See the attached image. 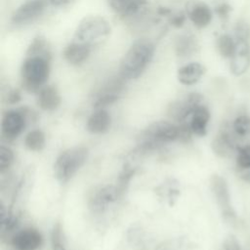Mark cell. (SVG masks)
Masks as SVG:
<instances>
[{
  "mask_svg": "<svg viewBox=\"0 0 250 250\" xmlns=\"http://www.w3.org/2000/svg\"><path fill=\"white\" fill-rule=\"evenodd\" d=\"M155 53L154 44L148 39H138L123 56L119 74L125 80L137 79L145 72L153 59Z\"/></svg>",
  "mask_w": 250,
  "mask_h": 250,
  "instance_id": "1",
  "label": "cell"
},
{
  "mask_svg": "<svg viewBox=\"0 0 250 250\" xmlns=\"http://www.w3.org/2000/svg\"><path fill=\"white\" fill-rule=\"evenodd\" d=\"M179 127L169 121H155L146 128L138 138V146L134 153L143 156L159 149L164 145L178 141Z\"/></svg>",
  "mask_w": 250,
  "mask_h": 250,
  "instance_id": "2",
  "label": "cell"
},
{
  "mask_svg": "<svg viewBox=\"0 0 250 250\" xmlns=\"http://www.w3.org/2000/svg\"><path fill=\"white\" fill-rule=\"evenodd\" d=\"M51 59L42 56H25L21 66V80L23 89L37 93L45 86L50 75Z\"/></svg>",
  "mask_w": 250,
  "mask_h": 250,
  "instance_id": "3",
  "label": "cell"
},
{
  "mask_svg": "<svg viewBox=\"0 0 250 250\" xmlns=\"http://www.w3.org/2000/svg\"><path fill=\"white\" fill-rule=\"evenodd\" d=\"M87 157L88 149L84 146H74L63 150L53 166L55 178L61 184L67 183L85 164Z\"/></svg>",
  "mask_w": 250,
  "mask_h": 250,
  "instance_id": "4",
  "label": "cell"
},
{
  "mask_svg": "<svg viewBox=\"0 0 250 250\" xmlns=\"http://www.w3.org/2000/svg\"><path fill=\"white\" fill-rule=\"evenodd\" d=\"M111 31L109 22L101 16H87L76 26L74 38L89 45L100 43L104 40Z\"/></svg>",
  "mask_w": 250,
  "mask_h": 250,
  "instance_id": "5",
  "label": "cell"
},
{
  "mask_svg": "<svg viewBox=\"0 0 250 250\" xmlns=\"http://www.w3.org/2000/svg\"><path fill=\"white\" fill-rule=\"evenodd\" d=\"M210 188L224 220L228 223H234L237 216L232 208L229 186L225 178L220 175H213L210 178Z\"/></svg>",
  "mask_w": 250,
  "mask_h": 250,
  "instance_id": "6",
  "label": "cell"
},
{
  "mask_svg": "<svg viewBox=\"0 0 250 250\" xmlns=\"http://www.w3.org/2000/svg\"><path fill=\"white\" fill-rule=\"evenodd\" d=\"M238 137L233 132L231 125H224L211 143L213 152L222 158L235 156L238 146Z\"/></svg>",
  "mask_w": 250,
  "mask_h": 250,
  "instance_id": "7",
  "label": "cell"
},
{
  "mask_svg": "<svg viewBox=\"0 0 250 250\" xmlns=\"http://www.w3.org/2000/svg\"><path fill=\"white\" fill-rule=\"evenodd\" d=\"M47 8V0H25L13 13L12 21L16 25L28 24L42 16Z\"/></svg>",
  "mask_w": 250,
  "mask_h": 250,
  "instance_id": "8",
  "label": "cell"
},
{
  "mask_svg": "<svg viewBox=\"0 0 250 250\" xmlns=\"http://www.w3.org/2000/svg\"><path fill=\"white\" fill-rule=\"evenodd\" d=\"M203 97L199 93H190L182 101H177L172 103L168 108L169 116L182 123L187 121L188 118L191 115L193 110L202 104Z\"/></svg>",
  "mask_w": 250,
  "mask_h": 250,
  "instance_id": "9",
  "label": "cell"
},
{
  "mask_svg": "<svg viewBox=\"0 0 250 250\" xmlns=\"http://www.w3.org/2000/svg\"><path fill=\"white\" fill-rule=\"evenodd\" d=\"M118 199H120L116 187L112 185L99 188L89 200V209L93 214L105 213Z\"/></svg>",
  "mask_w": 250,
  "mask_h": 250,
  "instance_id": "10",
  "label": "cell"
},
{
  "mask_svg": "<svg viewBox=\"0 0 250 250\" xmlns=\"http://www.w3.org/2000/svg\"><path fill=\"white\" fill-rule=\"evenodd\" d=\"M25 113L22 110L12 109L3 114L1 121V132L8 141L17 139L25 126Z\"/></svg>",
  "mask_w": 250,
  "mask_h": 250,
  "instance_id": "11",
  "label": "cell"
},
{
  "mask_svg": "<svg viewBox=\"0 0 250 250\" xmlns=\"http://www.w3.org/2000/svg\"><path fill=\"white\" fill-rule=\"evenodd\" d=\"M235 50L230 58L229 70L234 76L243 75L250 66L249 40H235Z\"/></svg>",
  "mask_w": 250,
  "mask_h": 250,
  "instance_id": "12",
  "label": "cell"
},
{
  "mask_svg": "<svg viewBox=\"0 0 250 250\" xmlns=\"http://www.w3.org/2000/svg\"><path fill=\"white\" fill-rule=\"evenodd\" d=\"M11 242L18 250H37L41 247L43 238L37 229L27 228L14 234Z\"/></svg>",
  "mask_w": 250,
  "mask_h": 250,
  "instance_id": "13",
  "label": "cell"
},
{
  "mask_svg": "<svg viewBox=\"0 0 250 250\" xmlns=\"http://www.w3.org/2000/svg\"><path fill=\"white\" fill-rule=\"evenodd\" d=\"M187 15L189 21L197 28H204L212 21L213 12L210 7L202 1H191L187 5Z\"/></svg>",
  "mask_w": 250,
  "mask_h": 250,
  "instance_id": "14",
  "label": "cell"
},
{
  "mask_svg": "<svg viewBox=\"0 0 250 250\" xmlns=\"http://www.w3.org/2000/svg\"><path fill=\"white\" fill-rule=\"evenodd\" d=\"M110 9L122 18L139 15L147 5V0H108Z\"/></svg>",
  "mask_w": 250,
  "mask_h": 250,
  "instance_id": "15",
  "label": "cell"
},
{
  "mask_svg": "<svg viewBox=\"0 0 250 250\" xmlns=\"http://www.w3.org/2000/svg\"><path fill=\"white\" fill-rule=\"evenodd\" d=\"M90 54L91 45L76 40L69 43L63 50V58L71 65H81L88 60Z\"/></svg>",
  "mask_w": 250,
  "mask_h": 250,
  "instance_id": "16",
  "label": "cell"
},
{
  "mask_svg": "<svg viewBox=\"0 0 250 250\" xmlns=\"http://www.w3.org/2000/svg\"><path fill=\"white\" fill-rule=\"evenodd\" d=\"M206 68L203 64L197 62L187 63L178 68V81L185 86H191L196 84L204 75Z\"/></svg>",
  "mask_w": 250,
  "mask_h": 250,
  "instance_id": "17",
  "label": "cell"
},
{
  "mask_svg": "<svg viewBox=\"0 0 250 250\" xmlns=\"http://www.w3.org/2000/svg\"><path fill=\"white\" fill-rule=\"evenodd\" d=\"M61 102L60 92L54 85H45L37 92V104L43 110H56L60 106Z\"/></svg>",
  "mask_w": 250,
  "mask_h": 250,
  "instance_id": "18",
  "label": "cell"
},
{
  "mask_svg": "<svg viewBox=\"0 0 250 250\" xmlns=\"http://www.w3.org/2000/svg\"><path fill=\"white\" fill-rule=\"evenodd\" d=\"M138 158L139 157L137 155H135L134 153H131L129 158L124 162L122 170L118 175L115 187L120 198H122V196L126 192L129 187V184L138 169L136 165V159Z\"/></svg>",
  "mask_w": 250,
  "mask_h": 250,
  "instance_id": "19",
  "label": "cell"
},
{
  "mask_svg": "<svg viewBox=\"0 0 250 250\" xmlns=\"http://www.w3.org/2000/svg\"><path fill=\"white\" fill-rule=\"evenodd\" d=\"M210 120V111L207 106L200 104L189 116V125L194 135L204 137L207 134V126Z\"/></svg>",
  "mask_w": 250,
  "mask_h": 250,
  "instance_id": "20",
  "label": "cell"
},
{
  "mask_svg": "<svg viewBox=\"0 0 250 250\" xmlns=\"http://www.w3.org/2000/svg\"><path fill=\"white\" fill-rule=\"evenodd\" d=\"M110 123V114L105 109H96L87 120V130L92 134H104L109 129Z\"/></svg>",
  "mask_w": 250,
  "mask_h": 250,
  "instance_id": "21",
  "label": "cell"
},
{
  "mask_svg": "<svg viewBox=\"0 0 250 250\" xmlns=\"http://www.w3.org/2000/svg\"><path fill=\"white\" fill-rule=\"evenodd\" d=\"M155 193L161 199L165 200L169 206H173L181 193L179 182L176 179L168 178L155 188Z\"/></svg>",
  "mask_w": 250,
  "mask_h": 250,
  "instance_id": "22",
  "label": "cell"
},
{
  "mask_svg": "<svg viewBox=\"0 0 250 250\" xmlns=\"http://www.w3.org/2000/svg\"><path fill=\"white\" fill-rule=\"evenodd\" d=\"M128 243L135 249L145 250L150 245L151 238L139 225H132L126 232Z\"/></svg>",
  "mask_w": 250,
  "mask_h": 250,
  "instance_id": "23",
  "label": "cell"
},
{
  "mask_svg": "<svg viewBox=\"0 0 250 250\" xmlns=\"http://www.w3.org/2000/svg\"><path fill=\"white\" fill-rule=\"evenodd\" d=\"M236 167L239 170L241 177L250 181V145L239 146L235 153Z\"/></svg>",
  "mask_w": 250,
  "mask_h": 250,
  "instance_id": "24",
  "label": "cell"
},
{
  "mask_svg": "<svg viewBox=\"0 0 250 250\" xmlns=\"http://www.w3.org/2000/svg\"><path fill=\"white\" fill-rule=\"evenodd\" d=\"M42 56L51 59L52 52H51V47L49 45V42L47 39L42 36V35H37L32 39L30 42L25 56Z\"/></svg>",
  "mask_w": 250,
  "mask_h": 250,
  "instance_id": "25",
  "label": "cell"
},
{
  "mask_svg": "<svg viewBox=\"0 0 250 250\" xmlns=\"http://www.w3.org/2000/svg\"><path fill=\"white\" fill-rule=\"evenodd\" d=\"M236 41L229 34H221L216 40V47L221 57L230 59L235 50Z\"/></svg>",
  "mask_w": 250,
  "mask_h": 250,
  "instance_id": "26",
  "label": "cell"
},
{
  "mask_svg": "<svg viewBox=\"0 0 250 250\" xmlns=\"http://www.w3.org/2000/svg\"><path fill=\"white\" fill-rule=\"evenodd\" d=\"M195 39L196 38L188 34L179 36L176 43V51L178 56L187 57L194 53L195 49L197 48V43Z\"/></svg>",
  "mask_w": 250,
  "mask_h": 250,
  "instance_id": "27",
  "label": "cell"
},
{
  "mask_svg": "<svg viewBox=\"0 0 250 250\" xmlns=\"http://www.w3.org/2000/svg\"><path fill=\"white\" fill-rule=\"evenodd\" d=\"M45 134L39 129L30 131L24 138V145L31 151L42 150L45 146Z\"/></svg>",
  "mask_w": 250,
  "mask_h": 250,
  "instance_id": "28",
  "label": "cell"
},
{
  "mask_svg": "<svg viewBox=\"0 0 250 250\" xmlns=\"http://www.w3.org/2000/svg\"><path fill=\"white\" fill-rule=\"evenodd\" d=\"M231 128L239 138H245L250 135V116L246 113L237 115L231 123Z\"/></svg>",
  "mask_w": 250,
  "mask_h": 250,
  "instance_id": "29",
  "label": "cell"
},
{
  "mask_svg": "<svg viewBox=\"0 0 250 250\" xmlns=\"http://www.w3.org/2000/svg\"><path fill=\"white\" fill-rule=\"evenodd\" d=\"M17 218L13 216V214L6 210L3 205H1L0 208V226H1V231L8 232L13 230L17 227Z\"/></svg>",
  "mask_w": 250,
  "mask_h": 250,
  "instance_id": "30",
  "label": "cell"
},
{
  "mask_svg": "<svg viewBox=\"0 0 250 250\" xmlns=\"http://www.w3.org/2000/svg\"><path fill=\"white\" fill-rule=\"evenodd\" d=\"M14 162V153L13 151L5 146H0V171L4 172L10 168L12 163Z\"/></svg>",
  "mask_w": 250,
  "mask_h": 250,
  "instance_id": "31",
  "label": "cell"
},
{
  "mask_svg": "<svg viewBox=\"0 0 250 250\" xmlns=\"http://www.w3.org/2000/svg\"><path fill=\"white\" fill-rule=\"evenodd\" d=\"M51 241H52V250H66L62 242V228L59 224H57L53 228L52 234H51Z\"/></svg>",
  "mask_w": 250,
  "mask_h": 250,
  "instance_id": "32",
  "label": "cell"
},
{
  "mask_svg": "<svg viewBox=\"0 0 250 250\" xmlns=\"http://www.w3.org/2000/svg\"><path fill=\"white\" fill-rule=\"evenodd\" d=\"M235 40H249L250 27L246 21H239L236 22L234 27Z\"/></svg>",
  "mask_w": 250,
  "mask_h": 250,
  "instance_id": "33",
  "label": "cell"
},
{
  "mask_svg": "<svg viewBox=\"0 0 250 250\" xmlns=\"http://www.w3.org/2000/svg\"><path fill=\"white\" fill-rule=\"evenodd\" d=\"M222 250H243L238 239L233 234H229L223 241Z\"/></svg>",
  "mask_w": 250,
  "mask_h": 250,
  "instance_id": "34",
  "label": "cell"
},
{
  "mask_svg": "<svg viewBox=\"0 0 250 250\" xmlns=\"http://www.w3.org/2000/svg\"><path fill=\"white\" fill-rule=\"evenodd\" d=\"M186 19H187V17L184 13H177L170 17L169 22L172 26H174L176 28H180L185 24Z\"/></svg>",
  "mask_w": 250,
  "mask_h": 250,
  "instance_id": "35",
  "label": "cell"
},
{
  "mask_svg": "<svg viewBox=\"0 0 250 250\" xmlns=\"http://www.w3.org/2000/svg\"><path fill=\"white\" fill-rule=\"evenodd\" d=\"M230 12H231V7L228 3H221L215 8V13L222 20L228 19Z\"/></svg>",
  "mask_w": 250,
  "mask_h": 250,
  "instance_id": "36",
  "label": "cell"
},
{
  "mask_svg": "<svg viewBox=\"0 0 250 250\" xmlns=\"http://www.w3.org/2000/svg\"><path fill=\"white\" fill-rule=\"evenodd\" d=\"M7 101L9 104H17L21 101V94L17 90H13L8 94Z\"/></svg>",
  "mask_w": 250,
  "mask_h": 250,
  "instance_id": "37",
  "label": "cell"
},
{
  "mask_svg": "<svg viewBox=\"0 0 250 250\" xmlns=\"http://www.w3.org/2000/svg\"><path fill=\"white\" fill-rule=\"evenodd\" d=\"M71 0H49L50 4L55 7H62L68 4Z\"/></svg>",
  "mask_w": 250,
  "mask_h": 250,
  "instance_id": "38",
  "label": "cell"
},
{
  "mask_svg": "<svg viewBox=\"0 0 250 250\" xmlns=\"http://www.w3.org/2000/svg\"><path fill=\"white\" fill-rule=\"evenodd\" d=\"M158 14L160 16H168L171 14V10L167 7H159L158 8Z\"/></svg>",
  "mask_w": 250,
  "mask_h": 250,
  "instance_id": "39",
  "label": "cell"
}]
</instances>
